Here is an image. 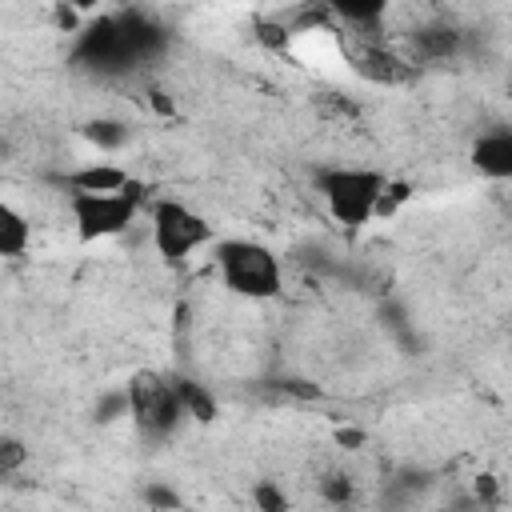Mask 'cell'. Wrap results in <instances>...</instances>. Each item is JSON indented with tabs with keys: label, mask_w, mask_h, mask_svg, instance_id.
Instances as JSON below:
<instances>
[{
	"label": "cell",
	"mask_w": 512,
	"mask_h": 512,
	"mask_svg": "<svg viewBox=\"0 0 512 512\" xmlns=\"http://www.w3.org/2000/svg\"><path fill=\"white\" fill-rule=\"evenodd\" d=\"M168 44V32L160 20H152L148 12L132 8V12H104L84 20V28L76 32V48H72V64L88 68L96 76H120L132 72L148 60H156Z\"/></svg>",
	"instance_id": "6da1fadb"
},
{
	"label": "cell",
	"mask_w": 512,
	"mask_h": 512,
	"mask_svg": "<svg viewBox=\"0 0 512 512\" xmlns=\"http://www.w3.org/2000/svg\"><path fill=\"white\" fill-rule=\"evenodd\" d=\"M212 260H216L220 284L232 296H244V300H276L284 292L280 256L268 244H260V240H244V236L212 240Z\"/></svg>",
	"instance_id": "7a4b0ae2"
},
{
	"label": "cell",
	"mask_w": 512,
	"mask_h": 512,
	"mask_svg": "<svg viewBox=\"0 0 512 512\" xmlns=\"http://www.w3.org/2000/svg\"><path fill=\"white\" fill-rule=\"evenodd\" d=\"M384 172H376V168H348V164H340V168H320L316 172V188H320V196H324V208H328V216L336 220V224H344V228H364L368 220H376V200H380V192H384Z\"/></svg>",
	"instance_id": "3957f363"
},
{
	"label": "cell",
	"mask_w": 512,
	"mask_h": 512,
	"mask_svg": "<svg viewBox=\"0 0 512 512\" xmlns=\"http://www.w3.org/2000/svg\"><path fill=\"white\" fill-rule=\"evenodd\" d=\"M144 200V184L132 180L120 192H68V212H72V228L76 240L96 244L108 236H120L124 228H132L136 212Z\"/></svg>",
	"instance_id": "277c9868"
},
{
	"label": "cell",
	"mask_w": 512,
	"mask_h": 512,
	"mask_svg": "<svg viewBox=\"0 0 512 512\" xmlns=\"http://www.w3.org/2000/svg\"><path fill=\"white\" fill-rule=\"evenodd\" d=\"M128 416L144 440H168L184 424V408L176 396V384L160 372H136L128 380Z\"/></svg>",
	"instance_id": "5b68a950"
},
{
	"label": "cell",
	"mask_w": 512,
	"mask_h": 512,
	"mask_svg": "<svg viewBox=\"0 0 512 512\" xmlns=\"http://www.w3.org/2000/svg\"><path fill=\"white\" fill-rule=\"evenodd\" d=\"M212 240H216L212 224L200 212H192L188 204L168 200V196L152 204V248L164 264H184Z\"/></svg>",
	"instance_id": "8992f818"
},
{
	"label": "cell",
	"mask_w": 512,
	"mask_h": 512,
	"mask_svg": "<svg viewBox=\"0 0 512 512\" xmlns=\"http://www.w3.org/2000/svg\"><path fill=\"white\" fill-rule=\"evenodd\" d=\"M472 168L488 180H508L512 176V132L508 128H492L484 136H476L472 152H468Z\"/></svg>",
	"instance_id": "52a82bcc"
},
{
	"label": "cell",
	"mask_w": 512,
	"mask_h": 512,
	"mask_svg": "<svg viewBox=\"0 0 512 512\" xmlns=\"http://www.w3.org/2000/svg\"><path fill=\"white\" fill-rule=\"evenodd\" d=\"M348 60L372 84H396V80L408 76V64L400 56H392L388 48H380V44H356V48H348Z\"/></svg>",
	"instance_id": "ba28073f"
},
{
	"label": "cell",
	"mask_w": 512,
	"mask_h": 512,
	"mask_svg": "<svg viewBox=\"0 0 512 512\" xmlns=\"http://www.w3.org/2000/svg\"><path fill=\"white\" fill-rule=\"evenodd\" d=\"M60 184H64L68 192H120V188L132 184V176H128V168L96 164V160H92V164H84V168H76V172H64Z\"/></svg>",
	"instance_id": "9c48e42d"
},
{
	"label": "cell",
	"mask_w": 512,
	"mask_h": 512,
	"mask_svg": "<svg viewBox=\"0 0 512 512\" xmlns=\"http://www.w3.org/2000/svg\"><path fill=\"white\" fill-rule=\"evenodd\" d=\"M412 52L428 64H444L460 52V32L452 24H424L412 32Z\"/></svg>",
	"instance_id": "30bf717a"
},
{
	"label": "cell",
	"mask_w": 512,
	"mask_h": 512,
	"mask_svg": "<svg viewBox=\"0 0 512 512\" xmlns=\"http://www.w3.org/2000/svg\"><path fill=\"white\" fill-rule=\"evenodd\" d=\"M28 244H32V224H28V216H24L16 204L0 200V260L24 256Z\"/></svg>",
	"instance_id": "8fae6325"
},
{
	"label": "cell",
	"mask_w": 512,
	"mask_h": 512,
	"mask_svg": "<svg viewBox=\"0 0 512 512\" xmlns=\"http://www.w3.org/2000/svg\"><path fill=\"white\" fill-rule=\"evenodd\" d=\"M320 4H324V12H332L336 20H344L352 28H372L384 20L392 0H320Z\"/></svg>",
	"instance_id": "7c38bea8"
},
{
	"label": "cell",
	"mask_w": 512,
	"mask_h": 512,
	"mask_svg": "<svg viewBox=\"0 0 512 512\" xmlns=\"http://www.w3.org/2000/svg\"><path fill=\"white\" fill-rule=\"evenodd\" d=\"M172 384H176V396H180L184 416H192L196 424H212V420H216V396H212L200 380L180 376V380H172Z\"/></svg>",
	"instance_id": "4fadbf2b"
},
{
	"label": "cell",
	"mask_w": 512,
	"mask_h": 512,
	"mask_svg": "<svg viewBox=\"0 0 512 512\" xmlns=\"http://www.w3.org/2000/svg\"><path fill=\"white\" fill-rule=\"evenodd\" d=\"M80 132H84V140H92L104 152H116L128 144V124H120V120H88Z\"/></svg>",
	"instance_id": "5bb4252c"
},
{
	"label": "cell",
	"mask_w": 512,
	"mask_h": 512,
	"mask_svg": "<svg viewBox=\"0 0 512 512\" xmlns=\"http://www.w3.org/2000/svg\"><path fill=\"white\" fill-rule=\"evenodd\" d=\"M408 196H412V188H408L404 180H384V192H380V200H376V216H392Z\"/></svg>",
	"instance_id": "9a60e30c"
},
{
	"label": "cell",
	"mask_w": 512,
	"mask_h": 512,
	"mask_svg": "<svg viewBox=\"0 0 512 512\" xmlns=\"http://www.w3.org/2000/svg\"><path fill=\"white\" fill-rule=\"evenodd\" d=\"M24 460H28V448H24L20 440L4 436V440H0V476H4V472H16Z\"/></svg>",
	"instance_id": "2e32d148"
},
{
	"label": "cell",
	"mask_w": 512,
	"mask_h": 512,
	"mask_svg": "<svg viewBox=\"0 0 512 512\" xmlns=\"http://www.w3.org/2000/svg\"><path fill=\"white\" fill-rule=\"evenodd\" d=\"M288 24H272V20H256V36L268 44V48H284L288 44Z\"/></svg>",
	"instance_id": "e0dca14e"
},
{
	"label": "cell",
	"mask_w": 512,
	"mask_h": 512,
	"mask_svg": "<svg viewBox=\"0 0 512 512\" xmlns=\"http://www.w3.org/2000/svg\"><path fill=\"white\" fill-rule=\"evenodd\" d=\"M252 500H256V508H268V512H284L288 508V496H280L272 484H256Z\"/></svg>",
	"instance_id": "ac0fdd59"
},
{
	"label": "cell",
	"mask_w": 512,
	"mask_h": 512,
	"mask_svg": "<svg viewBox=\"0 0 512 512\" xmlns=\"http://www.w3.org/2000/svg\"><path fill=\"white\" fill-rule=\"evenodd\" d=\"M144 500H148V504H164V508H176V504H180V496H172V492H164V488H148Z\"/></svg>",
	"instance_id": "d6986e66"
},
{
	"label": "cell",
	"mask_w": 512,
	"mask_h": 512,
	"mask_svg": "<svg viewBox=\"0 0 512 512\" xmlns=\"http://www.w3.org/2000/svg\"><path fill=\"white\" fill-rule=\"evenodd\" d=\"M336 444L356 448V444H364V432H360V428H336Z\"/></svg>",
	"instance_id": "ffe728a7"
},
{
	"label": "cell",
	"mask_w": 512,
	"mask_h": 512,
	"mask_svg": "<svg viewBox=\"0 0 512 512\" xmlns=\"http://www.w3.org/2000/svg\"><path fill=\"white\" fill-rule=\"evenodd\" d=\"M56 4H64V8H72V12H84V16L100 8V0H56Z\"/></svg>",
	"instance_id": "44dd1931"
},
{
	"label": "cell",
	"mask_w": 512,
	"mask_h": 512,
	"mask_svg": "<svg viewBox=\"0 0 512 512\" xmlns=\"http://www.w3.org/2000/svg\"><path fill=\"white\" fill-rule=\"evenodd\" d=\"M152 108H156V112H172V104L164 100V92H152Z\"/></svg>",
	"instance_id": "7402d4cb"
}]
</instances>
